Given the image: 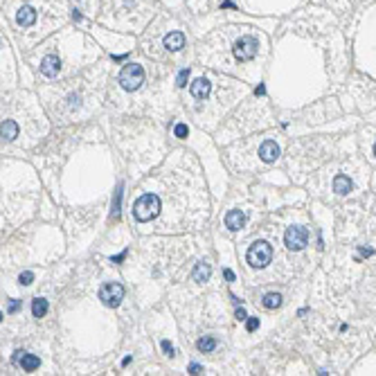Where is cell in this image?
Listing matches in <instances>:
<instances>
[{"label": "cell", "mask_w": 376, "mask_h": 376, "mask_svg": "<svg viewBox=\"0 0 376 376\" xmlns=\"http://www.w3.org/2000/svg\"><path fill=\"white\" fill-rule=\"evenodd\" d=\"M18 133H21V129H18L16 120H12V118H5V120H3V140H7V142H14V140L18 138Z\"/></svg>", "instance_id": "cell-16"}, {"label": "cell", "mask_w": 376, "mask_h": 376, "mask_svg": "<svg viewBox=\"0 0 376 376\" xmlns=\"http://www.w3.org/2000/svg\"><path fill=\"white\" fill-rule=\"evenodd\" d=\"M370 158H372V160L376 162V140L372 142V147H370Z\"/></svg>", "instance_id": "cell-27"}, {"label": "cell", "mask_w": 376, "mask_h": 376, "mask_svg": "<svg viewBox=\"0 0 376 376\" xmlns=\"http://www.w3.org/2000/svg\"><path fill=\"white\" fill-rule=\"evenodd\" d=\"M162 350H165L167 354H171V352H173V347H171V343H167V340H165V343H162Z\"/></svg>", "instance_id": "cell-29"}, {"label": "cell", "mask_w": 376, "mask_h": 376, "mask_svg": "<svg viewBox=\"0 0 376 376\" xmlns=\"http://www.w3.org/2000/svg\"><path fill=\"white\" fill-rule=\"evenodd\" d=\"M354 54L359 68L376 77V0L363 9L359 30H356Z\"/></svg>", "instance_id": "cell-3"}, {"label": "cell", "mask_w": 376, "mask_h": 376, "mask_svg": "<svg viewBox=\"0 0 376 376\" xmlns=\"http://www.w3.org/2000/svg\"><path fill=\"white\" fill-rule=\"evenodd\" d=\"M268 50V38L255 27H224L207 38L205 54L228 56L235 65H253Z\"/></svg>", "instance_id": "cell-2"}, {"label": "cell", "mask_w": 376, "mask_h": 376, "mask_svg": "<svg viewBox=\"0 0 376 376\" xmlns=\"http://www.w3.org/2000/svg\"><path fill=\"white\" fill-rule=\"evenodd\" d=\"M284 246L288 250H293V253H300V250H304L308 246V230L302 226L288 228L286 235H284Z\"/></svg>", "instance_id": "cell-9"}, {"label": "cell", "mask_w": 376, "mask_h": 376, "mask_svg": "<svg viewBox=\"0 0 376 376\" xmlns=\"http://www.w3.org/2000/svg\"><path fill=\"white\" fill-rule=\"evenodd\" d=\"M210 264H205V262H201V264H196V268H194V282H207L210 279Z\"/></svg>", "instance_id": "cell-18"}, {"label": "cell", "mask_w": 376, "mask_h": 376, "mask_svg": "<svg viewBox=\"0 0 376 376\" xmlns=\"http://www.w3.org/2000/svg\"><path fill=\"white\" fill-rule=\"evenodd\" d=\"M237 318H239V320H246V311H244V308H237Z\"/></svg>", "instance_id": "cell-30"}, {"label": "cell", "mask_w": 376, "mask_h": 376, "mask_svg": "<svg viewBox=\"0 0 376 376\" xmlns=\"http://www.w3.org/2000/svg\"><path fill=\"white\" fill-rule=\"evenodd\" d=\"M304 0H244V7L246 9H253L257 14H282V12H288V9L297 7Z\"/></svg>", "instance_id": "cell-6"}, {"label": "cell", "mask_w": 376, "mask_h": 376, "mask_svg": "<svg viewBox=\"0 0 376 376\" xmlns=\"http://www.w3.org/2000/svg\"><path fill=\"white\" fill-rule=\"evenodd\" d=\"M331 191L336 196H352L356 191V182L352 176H347L345 171H338L331 180Z\"/></svg>", "instance_id": "cell-11"}, {"label": "cell", "mask_w": 376, "mask_h": 376, "mask_svg": "<svg viewBox=\"0 0 376 376\" xmlns=\"http://www.w3.org/2000/svg\"><path fill=\"white\" fill-rule=\"evenodd\" d=\"M244 224H246V214L241 210H230L226 214V228L233 230V233L239 228H244Z\"/></svg>", "instance_id": "cell-13"}, {"label": "cell", "mask_w": 376, "mask_h": 376, "mask_svg": "<svg viewBox=\"0 0 376 376\" xmlns=\"http://www.w3.org/2000/svg\"><path fill=\"white\" fill-rule=\"evenodd\" d=\"M5 14L27 41L54 32L65 21V0H9Z\"/></svg>", "instance_id": "cell-1"}, {"label": "cell", "mask_w": 376, "mask_h": 376, "mask_svg": "<svg viewBox=\"0 0 376 376\" xmlns=\"http://www.w3.org/2000/svg\"><path fill=\"white\" fill-rule=\"evenodd\" d=\"M324 3L329 5L331 9H336L338 14H343V12L350 14V9H352L356 3H359V0H324Z\"/></svg>", "instance_id": "cell-17"}, {"label": "cell", "mask_w": 376, "mask_h": 376, "mask_svg": "<svg viewBox=\"0 0 376 376\" xmlns=\"http://www.w3.org/2000/svg\"><path fill=\"white\" fill-rule=\"evenodd\" d=\"M45 313H47V300H43V297H34L32 300V315L43 318Z\"/></svg>", "instance_id": "cell-19"}, {"label": "cell", "mask_w": 376, "mask_h": 376, "mask_svg": "<svg viewBox=\"0 0 376 376\" xmlns=\"http://www.w3.org/2000/svg\"><path fill=\"white\" fill-rule=\"evenodd\" d=\"M259 156H262L264 162H275L277 156H279V147H277V142L273 140H266L262 144V149H259Z\"/></svg>", "instance_id": "cell-14"}, {"label": "cell", "mask_w": 376, "mask_h": 376, "mask_svg": "<svg viewBox=\"0 0 376 376\" xmlns=\"http://www.w3.org/2000/svg\"><path fill=\"white\" fill-rule=\"evenodd\" d=\"M160 198L156 194H142L136 203H133V217H136V221H140V224H149V221H153L158 214H160Z\"/></svg>", "instance_id": "cell-5"}, {"label": "cell", "mask_w": 376, "mask_h": 376, "mask_svg": "<svg viewBox=\"0 0 376 376\" xmlns=\"http://www.w3.org/2000/svg\"><path fill=\"white\" fill-rule=\"evenodd\" d=\"M187 79H189V68H185V70H180V72H178V79H176V84H178L180 88H182V86L187 84Z\"/></svg>", "instance_id": "cell-22"}, {"label": "cell", "mask_w": 376, "mask_h": 376, "mask_svg": "<svg viewBox=\"0 0 376 376\" xmlns=\"http://www.w3.org/2000/svg\"><path fill=\"white\" fill-rule=\"evenodd\" d=\"M122 297H124V288L118 282H109L100 288V300L106 306H118L122 302Z\"/></svg>", "instance_id": "cell-10"}, {"label": "cell", "mask_w": 376, "mask_h": 376, "mask_svg": "<svg viewBox=\"0 0 376 376\" xmlns=\"http://www.w3.org/2000/svg\"><path fill=\"white\" fill-rule=\"evenodd\" d=\"M257 327H259V320H257V318H250V320H248V331H255Z\"/></svg>", "instance_id": "cell-25"}, {"label": "cell", "mask_w": 376, "mask_h": 376, "mask_svg": "<svg viewBox=\"0 0 376 376\" xmlns=\"http://www.w3.org/2000/svg\"><path fill=\"white\" fill-rule=\"evenodd\" d=\"M18 279H21V284H32L34 275L32 273H21V277H18Z\"/></svg>", "instance_id": "cell-24"}, {"label": "cell", "mask_w": 376, "mask_h": 376, "mask_svg": "<svg viewBox=\"0 0 376 376\" xmlns=\"http://www.w3.org/2000/svg\"><path fill=\"white\" fill-rule=\"evenodd\" d=\"M16 361L21 363L23 372H34V370L38 368V365H41V361H38L34 354H25V352H18Z\"/></svg>", "instance_id": "cell-15"}, {"label": "cell", "mask_w": 376, "mask_h": 376, "mask_svg": "<svg viewBox=\"0 0 376 376\" xmlns=\"http://www.w3.org/2000/svg\"><path fill=\"white\" fill-rule=\"evenodd\" d=\"M173 133H176V138H185V136H187V127H185V124H178Z\"/></svg>", "instance_id": "cell-23"}, {"label": "cell", "mask_w": 376, "mask_h": 376, "mask_svg": "<svg viewBox=\"0 0 376 376\" xmlns=\"http://www.w3.org/2000/svg\"><path fill=\"white\" fill-rule=\"evenodd\" d=\"M246 259H248V264L253 268H266L268 264L273 262L271 244H268V241H255V244L248 248Z\"/></svg>", "instance_id": "cell-7"}, {"label": "cell", "mask_w": 376, "mask_h": 376, "mask_svg": "<svg viewBox=\"0 0 376 376\" xmlns=\"http://www.w3.org/2000/svg\"><path fill=\"white\" fill-rule=\"evenodd\" d=\"M198 352H203V354H212V352H214L217 350V340L214 338H212V336H203V338H201L198 340Z\"/></svg>", "instance_id": "cell-20"}, {"label": "cell", "mask_w": 376, "mask_h": 376, "mask_svg": "<svg viewBox=\"0 0 376 376\" xmlns=\"http://www.w3.org/2000/svg\"><path fill=\"white\" fill-rule=\"evenodd\" d=\"M210 91H212V81H210V77H205V75L196 77V79L189 84V95L194 100H198V102L205 100L210 95Z\"/></svg>", "instance_id": "cell-12"}, {"label": "cell", "mask_w": 376, "mask_h": 376, "mask_svg": "<svg viewBox=\"0 0 376 376\" xmlns=\"http://www.w3.org/2000/svg\"><path fill=\"white\" fill-rule=\"evenodd\" d=\"M201 372H203V368H201V365H196V363L189 365V374H201Z\"/></svg>", "instance_id": "cell-26"}, {"label": "cell", "mask_w": 376, "mask_h": 376, "mask_svg": "<svg viewBox=\"0 0 376 376\" xmlns=\"http://www.w3.org/2000/svg\"><path fill=\"white\" fill-rule=\"evenodd\" d=\"M144 77H147V72H144V65L138 63V61H129V63L122 65V70L118 75V84L122 86V91L133 93L144 84Z\"/></svg>", "instance_id": "cell-4"}, {"label": "cell", "mask_w": 376, "mask_h": 376, "mask_svg": "<svg viewBox=\"0 0 376 376\" xmlns=\"http://www.w3.org/2000/svg\"><path fill=\"white\" fill-rule=\"evenodd\" d=\"M226 279H228V282H235V273L233 271H226Z\"/></svg>", "instance_id": "cell-31"}, {"label": "cell", "mask_w": 376, "mask_h": 376, "mask_svg": "<svg viewBox=\"0 0 376 376\" xmlns=\"http://www.w3.org/2000/svg\"><path fill=\"white\" fill-rule=\"evenodd\" d=\"M264 306L266 308H279V306H282V295H279V293H266L264 295Z\"/></svg>", "instance_id": "cell-21"}, {"label": "cell", "mask_w": 376, "mask_h": 376, "mask_svg": "<svg viewBox=\"0 0 376 376\" xmlns=\"http://www.w3.org/2000/svg\"><path fill=\"white\" fill-rule=\"evenodd\" d=\"M187 32H182V27H169V32H165L160 36V45L162 50L169 52V54H178L187 47Z\"/></svg>", "instance_id": "cell-8"}, {"label": "cell", "mask_w": 376, "mask_h": 376, "mask_svg": "<svg viewBox=\"0 0 376 376\" xmlns=\"http://www.w3.org/2000/svg\"><path fill=\"white\" fill-rule=\"evenodd\" d=\"M14 311H18V302L16 300L9 302V313H14Z\"/></svg>", "instance_id": "cell-28"}]
</instances>
